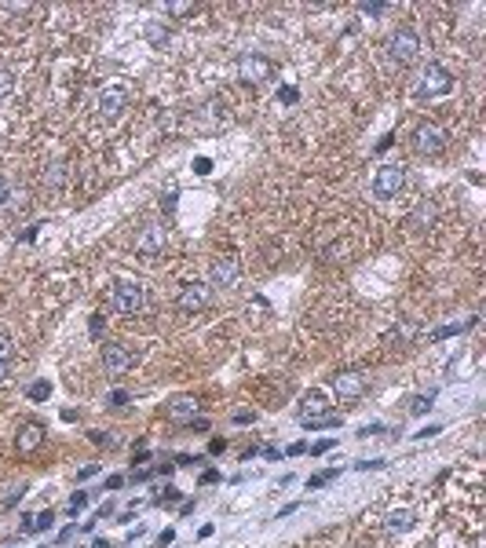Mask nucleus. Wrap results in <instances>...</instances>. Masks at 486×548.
<instances>
[{
    "mask_svg": "<svg viewBox=\"0 0 486 548\" xmlns=\"http://www.w3.org/2000/svg\"><path fill=\"white\" fill-rule=\"evenodd\" d=\"M198 172L205 176V172H213V165H208V157H198Z\"/></svg>",
    "mask_w": 486,
    "mask_h": 548,
    "instance_id": "5fc2aeb1",
    "label": "nucleus"
},
{
    "mask_svg": "<svg viewBox=\"0 0 486 548\" xmlns=\"http://www.w3.org/2000/svg\"><path fill=\"white\" fill-rule=\"evenodd\" d=\"M8 198H11V191H8V179L0 176V205H8Z\"/></svg>",
    "mask_w": 486,
    "mask_h": 548,
    "instance_id": "79ce46f5",
    "label": "nucleus"
},
{
    "mask_svg": "<svg viewBox=\"0 0 486 548\" xmlns=\"http://www.w3.org/2000/svg\"><path fill=\"white\" fill-rule=\"evenodd\" d=\"M26 395L33 398V403H45V398L52 395V384H48V381H33V384L26 388Z\"/></svg>",
    "mask_w": 486,
    "mask_h": 548,
    "instance_id": "5701e85b",
    "label": "nucleus"
},
{
    "mask_svg": "<svg viewBox=\"0 0 486 548\" xmlns=\"http://www.w3.org/2000/svg\"><path fill=\"white\" fill-rule=\"evenodd\" d=\"M179 497H183V494H179L176 487H165V494H158L154 504H168V501H179Z\"/></svg>",
    "mask_w": 486,
    "mask_h": 548,
    "instance_id": "c85d7f7f",
    "label": "nucleus"
},
{
    "mask_svg": "<svg viewBox=\"0 0 486 548\" xmlns=\"http://www.w3.org/2000/svg\"><path fill=\"white\" fill-rule=\"evenodd\" d=\"M124 403H129V395H124V391H110V406H124Z\"/></svg>",
    "mask_w": 486,
    "mask_h": 548,
    "instance_id": "ea45409f",
    "label": "nucleus"
},
{
    "mask_svg": "<svg viewBox=\"0 0 486 548\" xmlns=\"http://www.w3.org/2000/svg\"><path fill=\"white\" fill-rule=\"evenodd\" d=\"M186 428L190 431H208V420L205 417H194V420H186Z\"/></svg>",
    "mask_w": 486,
    "mask_h": 548,
    "instance_id": "2f4dec72",
    "label": "nucleus"
},
{
    "mask_svg": "<svg viewBox=\"0 0 486 548\" xmlns=\"http://www.w3.org/2000/svg\"><path fill=\"white\" fill-rule=\"evenodd\" d=\"M432 406H435V391H428V395H413L406 410H410V417H425Z\"/></svg>",
    "mask_w": 486,
    "mask_h": 548,
    "instance_id": "aec40b11",
    "label": "nucleus"
},
{
    "mask_svg": "<svg viewBox=\"0 0 486 548\" xmlns=\"http://www.w3.org/2000/svg\"><path fill=\"white\" fill-rule=\"evenodd\" d=\"M26 490H30V487H26V482H18V487H11V494L4 497V508H15V504H18V501H23V497H26Z\"/></svg>",
    "mask_w": 486,
    "mask_h": 548,
    "instance_id": "a878e982",
    "label": "nucleus"
},
{
    "mask_svg": "<svg viewBox=\"0 0 486 548\" xmlns=\"http://www.w3.org/2000/svg\"><path fill=\"white\" fill-rule=\"evenodd\" d=\"M336 475H340V468H326V472H319V475H311V479H307V490H319V487H326V482H333Z\"/></svg>",
    "mask_w": 486,
    "mask_h": 548,
    "instance_id": "4be33fe9",
    "label": "nucleus"
},
{
    "mask_svg": "<svg viewBox=\"0 0 486 548\" xmlns=\"http://www.w3.org/2000/svg\"><path fill=\"white\" fill-rule=\"evenodd\" d=\"M158 472L154 468H139V472H132V479H139V482H146V479H154Z\"/></svg>",
    "mask_w": 486,
    "mask_h": 548,
    "instance_id": "4c0bfd02",
    "label": "nucleus"
},
{
    "mask_svg": "<svg viewBox=\"0 0 486 548\" xmlns=\"http://www.w3.org/2000/svg\"><path fill=\"white\" fill-rule=\"evenodd\" d=\"M172 541H176L172 530H161V534H158V544H161V548H165V544H172Z\"/></svg>",
    "mask_w": 486,
    "mask_h": 548,
    "instance_id": "49530a36",
    "label": "nucleus"
},
{
    "mask_svg": "<svg viewBox=\"0 0 486 548\" xmlns=\"http://www.w3.org/2000/svg\"><path fill=\"white\" fill-rule=\"evenodd\" d=\"M410 526H413V512H406V508H398V512L388 516V530L391 534H403V530H410Z\"/></svg>",
    "mask_w": 486,
    "mask_h": 548,
    "instance_id": "412c9836",
    "label": "nucleus"
},
{
    "mask_svg": "<svg viewBox=\"0 0 486 548\" xmlns=\"http://www.w3.org/2000/svg\"><path fill=\"white\" fill-rule=\"evenodd\" d=\"M146 307V289L139 282H117L110 292V311L114 314H139Z\"/></svg>",
    "mask_w": 486,
    "mask_h": 548,
    "instance_id": "7ed1b4c3",
    "label": "nucleus"
},
{
    "mask_svg": "<svg viewBox=\"0 0 486 548\" xmlns=\"http://www.w3.org/2000/svg\"><path fill=\"white\" fill-rule=\"evenodd\" d=\"M102 333V314H95V318H92V336H99Z\"/></svg>",
    "mask_w": 486,
    "mask_h": 548,
    "instance_id": "864d4df0",
    "label": "nucleus"
},
{
    "mask_svg": "<svg viewBox=\"0 0 486 548\" xmlns=\"http://www.w3.org/2000/svg\"><path fill=\"white\" fill-rule=\"evenodd\" d=\"M143 37H146V44H150V48L161 52L168 40H172V30H168L161 18H150V23H143Z\"/></svg>",
    "mask_w": 486,
    "mask_h": 548,
    "instance_id": "2eb2a0df",
    "label": "nucleus"
},
{
    "mask_svg": "<svg viewBox=\"0 0 486 548\" xmlns=\"http://www.w3.org/2000/svg\"><path fill=\"white\" fill-rule=\"evenodd\" d=\"M435 220H439V205H435V201H428V198H420V201H417V208L410 213V227H417V230H432V227H435Z\"/></svg>",
    "mask_w": 486,
    "mask_h": 548,
    "instance_id": "ddd939ff",
    "label": "nucleus"
},
{
    "mask_svg": "<svg viewBox=\"0 0 486 548\" xmlns=\"http://www.w3.org/2000/svg\"><path fill=\"white\" fill-rule=\"evenodd\" d=\"M165 11H168V15H190V11H194V8H190V4H168Z\"/></svg>",
    "mask_w": 486,
    "mask_h": 548,
    "instance_id": "473e14b6",
    "label": "nucleus"
},
{
    "mask_svg": "<svg viewBox=\"0 0 486 548\" xmlns=\"http://www.w3.org/2000/svg\"><path fill=\"white\" fill-rule=\"evenodd\" d=\"M289 457H300V453H307V442H292V446L285 450Z\"/></svg>",
    "mask_w": 486,
    "mask_h": 548,
    "instance_id": "e433bc0d",
    "label": "nucleus"
},
{
    "mask_svg": "<svg viewBox=\"0 0 486 548\" xmlns=\"http://www.w3.org/2000/svg\"><path fill=\"white\" fill-rule=\"evenodd\" d=\"M454 88V73L446 66H439V62H428L425 70L417 77V95L420 99H435V95H446Z\"/></svg>",
    "mask_w": 486,
    "mask_h": 548,
    "instance_id": "f03ea898",
    "label": "nucleus"
},
{
    "mask_svg": "<svg viewBox=\"0 0 486 548\" xmlns=\"http://www.w3.org/2000/svg\"><path fill=\"white\" fill-rule=\"evenodd\" d=\"M194 460H198V457H190V453H179V457H176V465L183 468V465H194Z\"/></svg>",
    "mask_w": 486,
    "mask_h": 548,
    "instance_id": "603ef678",
    "label": "nucleus"
},
{
    "mask_svg": "<svg viewBox=\"0 0 486 548\" xmlns=\"http://www.w3.org/2000/svg\"><path fill=\"white\" fill-rule=\"evenodd\" d=\"M129 102H132L129 88H124V84H110V88H102V92H99L95 110H99L102 117H117L121 110H129Z\"/></svg>",
    "mask_w": 486,
    "mask_h": 548,
    "instance_id": "6e6552de",
    "label": "nucleus"
},
{
    "mask_svg": "<svg viewBox=\"0 0 486 548\" xmlns=\"http://www.w3.org/2000/svg\"><path fill=\"white\" fill-rule=\"evenodd\" d=\"M4 376H8V362H0V381H4Z\"/></svg>",
    "mask_w": 486,
    "mask_h": 548,
    "instance_id": "4d7b16f0",
    "label": "nucleus"
},
{
    "mask_svg": "<svg viewBox=\"0 0 486 548\" xmlns=\"http://www.w3.org/2000/svg\"><path fill=\"white\" fill-rule=\"evenodd\" d=\"M52 523H55V512H52V508L37 512V516H26V523H23V534H40V530H52Z\"/></svg>",
    "mask_w": 486,
    "mask_h": 548,
    "instance_id": "a211bd4d",
    "label": "nucleus"
},
{
    "mask_svg": "<svg viewBox=\"0 0 486 548\" xmlns=\"http://www.w3.org/2000/svg\"><path fill=\"white\" fill-rule=\"evenodd\" d=\"M220 479V472L216 468H208V472H201V487H208V482H216Z\"/></svg>",
    "mask_w": 486,
    "mask_h": 548,
    "instance_id": "a19ab883",
    "label": "nucleus"
},
{
    "mask_svg": "<svg viewBox=\"0 0 486 548\" xmlns=\"http://www.w3.org/2000/svg\"><path fill=\"white\" fill-rule=\"evenodd\" d=\"M278 102H297V88H285V92H278Z\"/></svg>",
    "mask_w": 486,
    "mask_h": 548,
    "instance_id": "c03bdc74",
    "label": "nucleus"
},
{
    "mask_svg": "<svg viewBox=\"0 0 486 548\" xmlns=\"http://www.w3.org/2000/svg\"><path fill=\"white\" fill-rule=\"evenodd\" d=\"M292 512H300V501H292V504H285V508L278 512V519H285V516H292Z\"/></svg>",
    "mask_w": 486,
    "mask_h": 548,
    "instance_id": "de8ad7c7",
    "label": "nucleus"
},
{
    "mask_svg": "<svg viewBox=\"0 0 486 548\" xmlns=\"http://www.w3.org/2000/svg\"><path fill=\"white\" fill-rule=\"evenodd\" d=\"M439 431H442V428H439V424H428V428H425V431H413V435H417V439H428V435H439Z\"/></svg>",
    "mask_w": 486,
    "mask_h": 548,
    "instance_id": "09e8293b",
    "label": "nucleus"
},
{
    "mask_svg": "<svg viewBox=\"0 0 486 548\" xmlns=\"http://www.w3.org/2000/svg\"><path fill=\"white\" fill-rule=\"evenodd\" d=\"M329 403H326V395L322 391H311L304 398V406H300V420H314V417H326Z\"/></svg>",
    "mask_w": 486,
    "mask_h": 548,
    "instance_id": "dca6fc26",
    "label": "nucleus"
},
{
    "mask_svg": "<svg viewBox=\"0 0 486 548\" xmlns=\"http://www.w3.org/2000/svg\"><path fill=\"white\" fill-rule=\"evenodd\" d=\"M92 442H107V446H110L114 439H110V435H102V431H92Z\"/></svg>",
    "mask_w": 486,
    "mask_h": 548,
    "instance_id": "6e6d98bb",
    "label": "nucleus"
},
{
    "mask_svg": "<svg viewBox=\"0 0 486 548\" xmlns=\"http://www.w3.org/2000/svg\"><path fill=\"white\" fill-rule=\"evenodd\" d=\"M95 472H99V465H84V468L77 472V479H92Z\"/></svg>",
    "mask_w": 486,
    "mask_h": 548,
    "instance_id": "a18cd8bd",
    "label": "nucleus"
},
{
    "mask_svg": "<svg viewBox=\"0 0 486 548\" xmlns=\"http://www.w3.org/2000/svg\"><path fill=\"white\" fill-rule=\"evenodd\" d=\"M329 450H333V439H322V442H314V446H311V457H322Z\"/></svg>",
    "mask_w": 486,
    "mask_h": 548,
    "instance_id": "c756f323",
    "label": "nucleus"
},
{
    "mask_svg": "<svg viewBox=\"0 0 486 548\" xmlns=\"http://www.w3.org/2000/svg\"><path fill=\"white\" fill-rule=\"evenodd\" d=\"M208 300H213V289L201 285V282H186V285L179 289V297H176V307H179L183 314H194V311L208 307Z\"/></svg>",
    "mask_w": 486,
    "mask_h": 548,
    "instance_id": "1a4fd4ad",
    "label": "nucleus"
},
{
    "mask_svg": "<svg viewBox=\"0 0 486 548\" xmlns=\"http://www.w3.org/2000/svg\"><path fill=\"white\" fill-rule=\"evenodd\" d=\"M223 446H227L223 439H213V442H208V453H223Z\"/></svg>",
    "mask_w": 486,
    "mask_h": 548,
    "instance_id": "3c124183",
    "label": "nucleus"
},
{
    "mask_svg": "<svg viewBox=\"0 0 486 548\" xmlns=\"http://www.w3.org/2000/svg\"><path fill=\"white\" fill-rule=\"evenodd\" d=\"M92 548H110L107 541H92Z\"/></svg>",
    "mask_w": 486,
    "mask_h": 548,
    "instance_id": "13d9d810",
    "label": "nucleus"
},
{
    "mask_svg": "<svg viewBox=\"0 0 486 548\" xmlns=\"http://www.w3.org/2000/svg\"><path fill=\"white\" fill-rule=\"evenodd\" d=\"M403 186H406V172L398 165H380L377 168V176H373V194L377 198H395Z\"/></svg>",
    "mask_w": 486,
    "mask_h": 548,
    "instance_id": "0eeeda50",
    "label": "nucleus"
},
{
    "mask_svg": "<svg viewBox=\"0 0 486 548\" xmlns=\"http://www.w3.org/2000/svg\"><path fill=\"white\" fill-rule=\"evenodd\" d=\"M358 11H362L366 18H380V15H388V4H369L366 0V4H358Z\"/></svg>",
    "mask_w": 486,
    "mask_h": 548,
    "instance_id": "bb28decb",
    "label": "nucleus"
},
{
    "mask_svg": "<svg viewBox=\"0 0 486 548\" xmlns=\"http://www.w3.org/2000/svg\"><path fill=\"white\" fill-rule=\"evenodd\" d=\"M114 512H117V504H114V501H107V504H102V508H99V516H95V519H110Z\"/></svg>",
    "mask_w": 486,
    "mask_h": 548,
    "instance_id": "f704fd0d",
    "label": "nucleus"
},
{
    "mask_svg": "<svg viewBox=\"0 0 486 548\" xmlns=\"http://www.w3.org/2000/svg\"><path fill=\"white\" fill-rule=\"evenodd\" d=\"M161 208H165V213H176V186L161 198Z\"/></svg>",
    "mask_w": 486,
    "mask_h": 548,
    "instance_id": "7c9ffc66",
    "label": "nucleus"
},
{
    "mask_svg": "<svg viewBox=\"0 0 486 548\" xmlns=\"http://www.w3.org/2000/svg\"><path fill=\"white\" fill-rule=\"evenodd\" d=\"M11 355H15V340H11V333L0 329V362H8Z\"/></svg>",
    "mask_w": 486,
    "mask_h": 548,
    "instance_id": "393cba45",
    "label": "nucleus"
},
{
    "mask_svg": "<svg viewBox=\"0 0 486 548\" xmlns=\"http://www.w3.org/2000/svg\"><path fill=\"white\" fill-rule=\"evenodd\" d=\"M88 497H92V494H88V490H77V494H73V497H70V512H73V516H77V512H81V508H84V504H88Z\"/></svg>",
    "mask_w": 486,
    "mask_h": 548,
    "instance_id": "cd10ccee",
    "label": "nucleus"
},
{
    "mask_svg": "<svg viewBox=\"0 0 486 548\" xmlns=\"http://www.w3.org/2000/svg\"><path fill=\"white\" fill-rule=\"evenodd\" d=\"M355 468H358V472H366V468H384V460H358Z\"/></svg>",
    "mask_w": 486,
    "mask_h": 548,
    "instance_id": "58836bf2",
    "label": "nucleus"
},
{
    "mask_svg": "<svg viewBox=\"0 0 486 548\" xmlns=\"http://www.w3.org/2000/svg\"><path fill=\"white\" fill-rule=\"evenodd\" d=\"M15 92V73L8 66H0V99H8Z\"/></svg>",
    "mask_w": 486,
    "mask_h": 548,
    "instance_id": "b1692460",
    "label": "nucleus"
},
{
    "mask_svg": "<svg viewBox=\"0 0 486 548\" xmlns=\"http://www.w3.org/2000/svg\"><path fill=\"white\" fill-rule=\"evenodd\" d=\"M420 33L413 30V26H398V30H391V37H388V55H391V62H398V66H410V62H417L420 59Z\"/></svg>",
    "mask_w": 486,
    "mask_h": 548,
    "instance_id": "f257e3e1",
    "label": "nucleus"
},
{
    "mask_svg": "<svg viewBox=\"0 0 486 548\" xmlns=\"http://www.w3.org/2000/svg\"><path fill=\"white\" fill-rule=\"evenodd\" d=\"M384 431V424H366L362 431H358V439H369V435H380Z\"/></svg>",
    "mask_w": 486,
    "mask_h": 548,
    "instance_id": "72a5a7b5",
    "label": "nucleus"
},
{
    "mask_svg": "<svg viewBox=\"0 0 486 548\" xmlns=\"http://www.w3.org/2000/svg\"><path fill=\"white\" fill-rule=\"evenodd\" d=\"M391 143H395V136H384V139L377 143V150H380V154H384V150H391Z\"/></svg>",
    "mask_w": 486,
    "mask_h": 548,
    "instance_id": "8fccbe9b",
    "label": "nucleus"
},
{
    "mask_svg": "<svg viewBox=\"0 0 486 548\" xmlns=\"http://www.w3.org/2000/svg\"><path fill=\"white\" fill-rule=\"evenodd\" d=\"M62 183H66V165H62V161L48 165V168H45V186H52V191H59Z\"/></svg>",
    "mask_w": 486,
    "mask_h": 548,
    "instance_id": "6ab92c4d",
    "label": "nucleus"
},
{
    "mask_svg": "<svg viewBox=\"0 0 486 548\" xmlns=\"http://www.w3.org/2000/svg\"><path fill=\"white\" fill-rule=\"evenodd\" d=\"M413 150L417 154H425V157H435L446 150V129L435 121H425V124H417L413 129Z\"/></svg>",
    "mask_w": 486,
    "mask_h": 548,
    "instance_id": "20e7f679",
    "label": "nucleus"
},
{
    "mask_svg": "<svg viewBox=\"0 0 486 548\" xmlns=\"http://www.w3.org/2000/svg\"><path fill=\"white\" fill-rule=\"evenodd\" d=\"M102 366H107V373L121 376L132 369V351L124 344H102Z\"/></svg>",
    "mask_w": 486,
    "mask_h": 548,
    "instance_id": "f8f14e48",
    "label": "nucleus"
},
{
    "mask_svg": "<svg viewBox=\"0 0 486 548\" xmlns=\"http://www.w3.org/2000/svg\"><path fill=\"white\" fill-rule=\"evenodd\" d=\"M124 487V475H110L107 479V490H121Z\"/></svg>",
    "mask_w": 486,
    "mask_h": 548,
    "instance_id": "37998d69",
    "label": "nucleus"
},
{
    "mask_svg": "<svg viewBox=\"0 0 486 548\" xmlns=\"http://www.w3.org/2000/svg\"><path fill=\"white\" fill-rule=\"evenodd\" d=\"M40 442H45V428H40V424H26L23 431H18V453L37 450Z\"/></svg>",
    "mask_w": 486,
    "mask_h": 548,
    "instance_id": "f3484780",
    "label": "nucleus"
},
{
    "mask_svg": "<svg viewBox=\"0 0 486 548\" xmlns=\"http://www.w3.org/2000/svg\"><path fill=\"white\" fill-rule=\"evenodd\" d=\"M252 420H256V413H249V410L235 413V424H252Z\"/></svg>",
    "mask_w": 486,
    "mask_h": 548,
    "instance_id": "c9c22d12",
    "label": "nucleus"
},
{
    "mask_svg": "<svg viewBox=\"0 0 486 548\" xmlns=\"http://www.w3.org/2000/svg\"><path fill=\"white\" fill-rule=\"evenodd\" d=\"M238 260L235 256H216L213 267H208V285H216V289H230V285H238Z\"/></svg>",
    "mask_w": 486,
    "mask_h": 548,
    "instance_id": "9d476101",
    "label": "nucleus"
},
{
    "mask_svg": "<svg viewBox=\"0 0 486 548\" xmlns=\"http://www.w3.org/2000/svg\"><path fill=\"white\" fill-rule=\"evenodd\" d=\"M235 70H238V81L242 84H263V81H271V59L267 55H260V52H242L238 55V62H235Z\"/></svg>",
    "mask_w": 486,
    "mask_h": 548,
    "instance_id": "39448f33",
    "label": "nucleus"
},
{
    "mask_svg": "<svg viewBox=\"0 0 486 548\" xmlns=\"http://www.w3.org/2000/svg\"><path fill=\"white\" fill-rule=\"evenodd\" d=\"M168 245V227L165 223H146L136 234V252L139 256H161Z\"/></svg>",
    "mask_w": 486,
    "mask_h": 548,
    "instance_id": "423d86ee",
    "label": "nucleus"
},
{
    "mask_svg": "<svg viewBox=\"0 0 486 548\" xmlns=\"http://www.w3.org/2000/svg\"><path fill=\"white\" fill-rule=\"evenodd\" d=\"M333 388L340 398H362L366 395V373H355V369H344L333 376Z\"/></svg>",
    "mask_w": 486,
    "mask_h": 548,
    "instance_id": "9b49d317",
    "label": "nucleus"
},
{
    "mask_svg": "<svg viewBox=\"0 0 486 548\" xmlns=\"http://www.w3.org/2000/svg\"><path fill=\"white\" fill-rule=\"evenodd\" d=\"M198 417V403L190 395H179L168 403V420H179V424H186V420H194Z\"/></svg>",
    "mask_w": 486,
    "mask_h": 548,
    "instance_id": "4468645a",
    "label": "nucleus"
}]
</instances>
